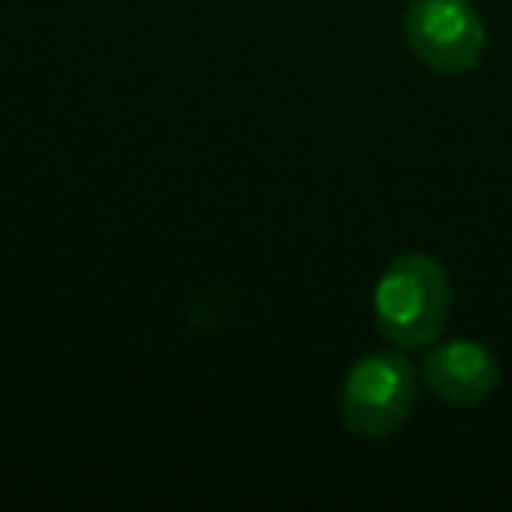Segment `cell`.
Returning <instances> with one entry per match:
<instances>
[{
	"label": "cell",
	"mask_w": 512,
	"mask_h": 512,
	"mask_svg": "<svg viewBox=\"0 0 512 512\" xmlns=\"http://www.w3.org/2000/svg\"><path fill=\"white\" fill-rule=\"evenodd\" d=\"M379 334L404 351L432 348L449 320V278L428 253H404L376 285Z\"/></svg>",
	"instance_id": "cell-1"
},
{
	"label": "cell",
	"mask_w": 512,
	"mask_h": 512,
	"mask_svg": "<svg viewBox=\"0 0 512 512\" xmlns=\"http://www.w3.org/2000/svg\"><path fill=\"white\" fill-rule=\"evenodd\" d=\"M418 404V372L400 351H376L351 365L341 386V414L362 439H390Z\"/></svg>",
	"instance_id": "cell-2"
},
{
	"label": "cell",
	"mask_w": 512,
	"mask_h": 512,
	"mask_svg": "<svg viewBox=\"0 0 512 512\" xmlns=\"http://www.w3.org/2000/svg\"><path fill=\"white\" fill-rule=\"evenodd\" d=\"M411 53L439 74H467L481 64L488 32L470 0H414L404 15Z\"/></svg>",
	"instance_id": "cell-3"
},
{
	"label": "cell",
	"mask_w": 512,
	"mask_h": 512,
	"mask_svg": "<svg viewBox=\"0 0 512 512\" xmlns=\"http://www.w3.org/2000/svg\"><path fill=\"white\" fill-rule=\"evenodd\" d=\"M421 376H425L428 390L439 400H446L453 407H474L495 393L502 369H498V358L484 344L460 337V341L446 344L435 341L432 351L425 355Z\"/></svg>",
	"instance_id": "cell-4"
}]
</instances>
